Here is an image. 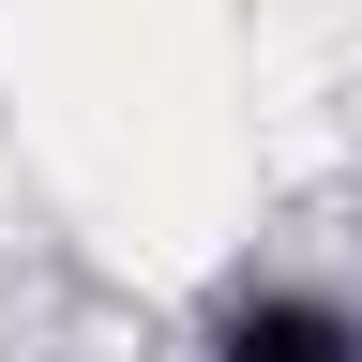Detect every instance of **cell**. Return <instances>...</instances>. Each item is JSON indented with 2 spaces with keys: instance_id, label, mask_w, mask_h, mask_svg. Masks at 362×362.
I'll list each match as a JSON object with an SVG mask.
<instances>
[{
  "instance_id": "cell-1",
  "label": "cell",
  "mask_w": 362,
  "mask_h": 362,
  "mask_svg": "<svg viewBox=\"0 0 362 362\" xmlns=\"http://www.w3.org/2000/svg\"><path fill=\"white\" fill-rule=\"evenodd\" d=\"M226 362H362V332L317 317V302H257L242 332H226Z\"/></svg>"
}]
</instances>
